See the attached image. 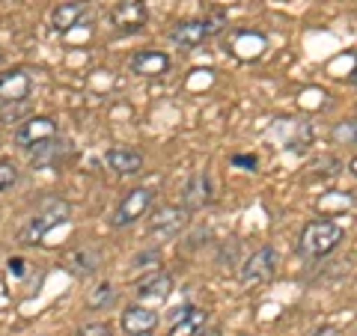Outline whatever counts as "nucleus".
I'll use <instances>...</instances> for the list:
<instances>
[{
  "instance_id": "f257e3e1",
  "label": "nucleus",
  "mask_w": 357,
  "mask_h": 336,
  "mask_svg": "<svg viewBox=\"0 0 357 336\" xmlns=\"http://www.w3.org/2000/svg\"><path fill=\"white\" fill-rule=\"evenodd\" d=\"M342 238H345V229L337 220H310L307 227L301 229L298 247L304 256H310V259H321V256L337 250Z\"/></svg>"
},
{
  "instance_id": "f03ea898",
  "label": "nucleus",
  "mask_w": 357,
  "mask_h": 336,
  "mask_svg": "<svg viewBox=\"0 0 357 336\" xmlns=\"http://www.w3.org/2000/svg\"><path fill=\"white\" fill-rule=\"evenodd\" d=\"M69 215H72V206L66 203V199L45 197L42 206H39V211L30 217L27 229L21 232V241H24V244H39L54 227H60V223L69 220Z\"/></svg>"
},
{
  "instance_id": "7ed1b4c3",
  "label": "nucleus",
  "mask_w": 357,
  "mask_h": 336,
  "mask_svg": "<svg viewBox=\"0 0 357 336\" xmlns=\"http://www.w3.org/2000/svg\"><path fill=\"white\" fill-rule=\"evenodd\" d=\"M274 274H277V250L268 247V244L259 247L256 253H250L238 268V280L244 286H262Z\"/></svg>"
},
{
  "instance_id": "20e7f679",
  "label": "nucleus",
  "mask_w": 357,
  "mask_h": 336,
  "mask_svg": "<svg viewBox=\"0 0 357 336\" xmlns=\"http://www.w3.org/2000/svg\"><path fill=\"white\" fill-rule=\"evenodd\" d=\"M152 206V190L149 188H131L126 197L119 199V206L114 208L110 215V227L122 229V227H131L134 220H140L146 215V208Z\"/></svg>"
},
{
  "instance_id": "39448f33",
  "label": "nucleus",
  "mask_w": 357,
  "mask_h": 336,
  "mask_svg": "<svg viewBox=\"0 0 357 336\" xmlns=\"http://www.w3.org/2000/svg\"><path fill=\"white\" fill-rule=\"evenodd\" d=\"M170 292H173V277L164 274V271H152L143 280H137V286H134V300H137L140 307L155 310L170 298Z\"/></svg>"
},
{
  "instance_id": "423d86ee",
  "label": "nucleus",
  "mask_w": 357,
  "mask_h": 336,
  "mask_svg": "<svg viewBox=\"0 0 357 336\" xmlns=\"http://www.w3.org/2000/svg\"><path fill=\"white\" fill-rule=\"evenodd\" d=\"M57 137V122L51 116H27L21 125L15 128V143L21 149H36L42 143H48Z\"/></svg>"
},
{
  "instance_id": "0eeeda50",
  "label": "nucleus",
  "mask_w": 357,
  "mask_h": 336,
  "mask_svg": "<svg viewBox=\"0 0 357 336\" xmlns=\"http://www.w3.org/2000/svg\"><path fill=\"white\" fill-rule=\"evenodd\" d=\"M188 220H191V211L185 206H161L149 217V232L155 238H176L188 227Z\"/></svg>"
},
{
  "instance_id": "6e6552de",
  "label": "nucleus",
  "mask_w": 357,
  "mask_h": 336,
  "mask_svg": "<svg viewBox=\"0 0 357 336\" xmlns=\"http://www.w3.org/2000/svg\"><path fill=\"white\" fill-rule=\"evenodd\" d=\"M149 18V9L143 0H119V3L110 9V24L119 33H137Z\"/></svg>"
},
{
  "instance_id": "1a4fd4ad",
  "label": "nucleus",
  "mask_w": 357,
  "mask_h": 336,
  "mask_svg": "<svg viewBox=\"0 0 357 336\" xmlns=\"http://www.w3.org/2000/svg\"><path fill=\"white\" fill-rule=\"evenodd\" d=\"M265 51H268V36L259 30H236L229 36V54L244 63L259 60Z\"/></svg>"
},
{
  "instance_id": "9d476101",
  "label": "nucleus",
  "mask_w": 357,
  "mask_h": 336,
  "mask_svg": "<svg viewBox=\"0 0 357 336\" xmlns=\"http://www.w3.org/2000/svg\"><path fill=\"white\" fill-rule=\"evenodd\" d=\"M30 93H33V77L24 69H6V72H0V105L27 102Z\"/></svg>"
},
{
  "instance_id": "9b49d317",
  "label": "nucleus",
  "mask_w": 357,
  "mask_h": 336,
  "mask_svg": "<svg viewBox=\"0 0 357 336\" xmlns=\"http://www.w3.org/2000/svg\"><path fill=\"white\" fill-rule=\"evenodd\" d=\"M155 328H158V312L140 304H131L126 312H122V330L128 336H152Z\"/></svg>"
},
{
  "instance_id": "f8f14e48",
  "label": "nucleus",
  "mask_w": 357,
  "mask_h": 336,
  "mask_svg": "<svg viewBox=\"0 0 357 336\" xmlns=\"http://www.w3.org/2000/svg\"><path fill=\"white\" fill-rule=\"evenodd\" d=\"M86 9H89L86 0H66V3H57L51 13V27L63 36V33L75 30L86 18Z\"/></svg>"
},
{
  "instance_id": "ddd939ff",
  "label": "nucleus",
  "mask_w": 357,
  "mask_h": 336,
  "mask_svg": "<svg viewBox=\"0 0 357 336\" xmlns=\"http://www.w3.org/2000/svg\"><path fill=\"white\" fill-rule=\"evenodd\" d=\"M131 72L134 75H143V77H161L167 75V69H170V57H167L164 51H149L143 48L131 57Z\"/></svg>"
},
{
  "instance_id": "4468645a",
  "label": "nucleus",
  "mask_w": 357,
  "mask_h": 336,
  "mask_svg": "<svg viewBox=\"0 0 357 336\" xmlns=\"http://www.w3.org/2000/svg\"><path fill=\"white\" fill-rule=\"evenodd\" d=\"M105 164L119 176H134L143 170V152L131 146H114L105 152Z\"/></svg>"
},
{
  "instance_id": "2eb2a0df",
  "label": "nucleus",
  "mask_w": 357,
  "mask_h": 336,
  "mask_svg": "<svg viewBox=\"0 0 357 336\" xmlns=\"http://www.w3.org/2000/svg\"><path fill=\"white\" fill-rule=\"evenodd\" d=\"M170 39L185 45V48H197V45H203L208 39V24L203 18L178 21V24H173V30H170Z\"/></svg>"
},
{
  "instance_id": "dca6fc26",
  "label": "nucleus",
  "mask_w": 357,
  "mask_h": 336,
  "mask_svg": "<svg viewBox=\"0 0 357 336\" xmlns=\"http://www.w3.org/2000/svg\"><path fill=\"white\" fill-rule=\"evenodd\" d=\"M211 203V178L208 173H197L191 176V182L185 185V197H182V206L188 211H194V208H203Z\"/></svg>"
},
{
  "instance_id": "f3484780",
  "label": "nucleus",
  "mask_w": 357,
  "mask_h": 336,
  "mask_svg": "<svg viewBox=\"0 0 357 336\" xmlns=\"http://www.w3.org/2000/svg\"><path fill=\"white\" fill-rule=\"evenodd\" d=\"M66 265H69L72 274H93L98 271V265H102V253H98L96 247H75L69 256H66Z\"/></svg>"
},
{
  "instance_id": "a211bd4d",
  "label": "nucleus",
  "mask_w": 357,
  "mask_h": 336,
  "mask_svg": "<svg viewBox=\"0 0 357 336\" xmlns=\"http://www.w3.org/2000/svg\"><path fill=\"white\" fill-rule=\"evenodd\" d=\"M206 319H208V312H206V310L188 307L182 316L173 321V328H170V333H167V336H197L199 330L206 328Z\"/></svg>"
},
{
  "instance_id": "6ab92c4d",
  "label": "nucleus",
  "mask_w": 357,
  "mask_h": 336,
  "mask_svg": "<svg viewBox=\"0 0 357 336\" xmlns=\"http://www.w3.org/2000/svg\"><path fill=\"white\" fill-rule=\"evenodd\" d=\"M33 152V167H48V164H57L60 158H63V140H48V143H42V146H36V149H30Z\"/></svg>"
},
{
  "instance_id": "aec40b11",
  "label": "nucleus",
  "mask_w": 357,
  "mask_h": 336,
  "mask_svg": "<svg viewBox=\"0 0 357 336\" xmlns=\"http://www.w3.org/2000/svg\"><path fill=\"white\" fill-rule=\"evenodd\" d=\"M114 300H116L114 283H98L96 289H89L86 307H89V310H102V307H107V304H114Z\"/></svg>"
},
{
  "instance_id": "412c9836",
  "label": "nucleus",
  "mask_w": 357,
  "mask_h": 336,
  "mask_svg": "<svg viewBox=\"0 0 357 336\" xmlns=\"http://www.w3.org/2000/svg\"><path fill=\"white\" fill-rule=\"evenodd\" d=\"M131 271L134 274H140V271H161V253L158 250H143V253H137L131 259Z\"/></svg>"
},
{
  "instance_id": "4be33fe9",
  "label": "nucleus",
  "mask_w": 357,
  "mask_h": 336,
  "mask_svg": "<svg viewBox=\"0 0 357 336\" xmlns=\"http://www.w3.org/2000/svg\"><path fill=\"white\" fill-rule=\"evenodd\" d=\"M15 182H18V167L9 161V158H0V194L9 190Z\"/></svg>"
},
{
  "instance_id": "5701e85b",
  "label": "nucleus",
  "mask_w": 357,
  "mask_h": 336,
  "mask_svg": "<svg viewBox=\"0 0 357 336\" xmlns=\"http://www.w3.org/2000/svg\"><path fill=\"white\" fill-rule=\"evenodd\" d=\"M354 131H357V125H354V119H342V122H337V128H333V140L337 143H354Z\"/></svg>"
},
{
  "instance_id": "b1692460",
  "label": "nucleus",
  "mask_w": 357,
  "mask_h": 336,
  "mask_svg": "<svg viewBox=\"0 0 357 336\" xmlns=\"http://www.w3.org/2000/svg\"><path fill=\"white\" fill-rule=\"evenodd\" d=\"M24 110L27 105L24 102H9V105H0V119L9 122V119H18V116H24Z\"/></svg>"
},
{
  "instance_id": "393cba45",
  "label": "nucleus",
  "mask_w": 357,
  "mask_h": 336,
  "mask_svg": "<svg viewBox=\"0 0 357 336\" xmlns=\"http://www.w3.org/2000/svg\"><path fill=\"white\" fill-rule=\"evenodd\" d=\"M77 336H114V330H110V324H105V321H93V324H84V328L77 330Z\"/></svg>"
},
{
  "instance_id": "a878e982",
  "label": "nucleus",
  "mask_w": 357,
  "mask_h": 336,
  "mask_svg": "<svg viewBox=\"0 0 357 336\" xmlns=\"http://www.w3.org/2000/svg\"><path fill=\"white\" fill-rule=\"evenodd\" d=\"M24 271H27V262L21 259V256L9 259V277H24Z\"/></svg>"
},
{
  "instance_id": "bb28decb",
  "label": "nucleus",
  "mask_w": 357,
  "mask_h": 336,
  "mask_svg": "<svg viewBox=\"0 0 357 336\" xmlns=\"http://www.w3.org/2000/svg\"><path fill=\"white\" fill-rule=\"evenodd\" d=\"M232 164H236V167H248V170H256V155H232Z\"/></svg>"
},
{
  "instance_id": "cd10ccee",
  "label": "nucleus",
  "mask_w": 357,
  "mask_h": 336,
  "mask_svg": "<svg viewBox=\"0 0 357 336\" xmlns=\"http://www.w3.org/2000/svg\"><path fill=\"white\" fill-rule=\"evenodd\" d=\"M197 336H220V330H215V328H211V330H199Z\"/></svg>"
}]
</instances>
